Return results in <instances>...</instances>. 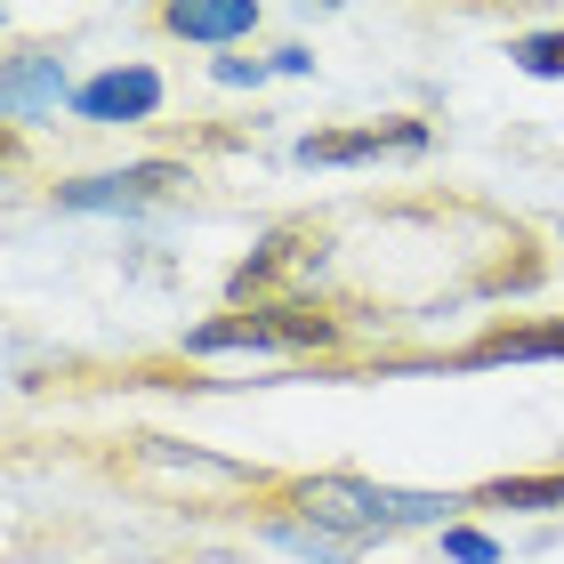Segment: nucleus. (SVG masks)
<instances>
[{
	"label": "nucleus",
	"instance_id": "7",
	"mask_svg": "<svg viewBox=\"0 0 564 564\" xmlns=\"http://www.w3.org/2000/svg\"><path fill=\"white\" fill-rule=\"evenodd\" d=\"M468 371L484 364H564V323H524V330H492V339H476L459 355Z\"/></svg>",
	"mask_w": 564,
	"mask_h": 564
},
{
	"label": "nucleus",
	"instance_id": "12",
	"mask_svg": "<svg viewBox=\"0 0 564 564\" xmlns=\"http://www.w3.org/2000/svg\"><path fill=\"white\" fill-rule=\"evenodd\" d=\"M444 556L452 564H500V541L476 532V524H444Z\"/></svg>",
	"mask_w": 564,
	"mask_h": 564
},
{
	"label": "nucleus",
	"instance_id": "2",
	"mask_svg": "<svg viewBox=\"0 0 564 564\" xmlns=\"http://www.w3.org/2000/svg\"><path fill=\"white\" fill-rule=\"evenodd\" d=\"M339 330H330L323 315H299V306H242V315H218L186 330L194 355H226V347H250V355H274V347H330Z\"/></svg>",
	"mask_w": 564,
	"mask_h": 564
},
{
	"label": "nucleus",
	"instance_id": "8",
	"mask_svg": "<svg viewBox=\"0 0 564 564\" xmlns=\"http://www.w3.org/2000/svg\"><path fill=\"white\" fill-rule=\"evenodd\" d=\"M57 89H65L57 57H41V48H17V57H9V82H0V106L24 121V113L41 106V97H57Z\"/></svg>",
	"mask_w": 564,
	"mask_h": 564
},
{
	"label": "nucleus",
	"instance_id": "10",
	"mask_svg": "<svg viewBox=\"0 0 564 564\" xmlns=\"http://www.w3.org/2000/svg\"><path fill=\"white\" fill-rule=\"evenodd\" d=\"M484 508H564V468L556 476H500L476 492Z\"/></svg>",
	"mask_w": 564,
	"mask_h": 564
},
{
	"label": "nucleus",
	"instance_id": "4",
	"mask_svg": "<svg viewBox=\"0 0 564 564\" xmlns=\"http://www.w3.org/2000/svg\"><path fill=\"white\" fill-rule=\"evenodd\" d=\"M420 145H427V121H364V130L299 138V162L306 170H339V162H379V153H420Z\"/></svg>",
	"mask_w": 564,
	"mask_h": 564
},
{
	"label": "nucleus",
	"instance_id": "11",
	"mask_svg": "<svg viewBox=\"0 0 564 564\" xmlns=\"http://www.w3.org/2000/svg\"><path fill=\"white\" fill-rule=\"evenodd\" d=\"M508 57H517L532 82H564V33H532V41L508 48Z\"/></svg>",
	"mask_w": 564,
	"mask_h": 564
},
{
	"label": "nucleus",
	"instance_id": "13",
	"mask_svg": "<svg viewBox=\"0 0 564 564\" xmlns=\"http://www.w3.org/2000/svg\"><path fill=\"white\" fill-rule=\"evenodd\" d=\"M218 82H226V89H242V82H267V65H259V57H218Z\"/></svg>",
	"mask_w": 564,
	"mask_h": 564
},
{
	"label": "nucleus",
	"instance_id": "1",
	"mask_svg": "<svg viewBox=\"0 0 564 564\" xmlns=\"http://www.w3.org/2000/svg\"><path fill=\"white\" fill-rule=\"evenodd\" d=\"M452 508L459 500H444V492H395V484H364V476H306L299 484V517L339 532V541H355V549L388 541V532H403V524H444Z\"/></svg>",
	"mask_w": 564,
	"mask_h": 564
},
{
	"label": "nucleus",
	"instance_id": "6",
	"mask_svg": "<svg viewBox=\"0 0 564 564\" xmlns=\"http://www.w3.org/2000/svg\"><path fill=\"white\" fill-rule=\"evenodd\" d=\"M162 24L177 41H242L259 33V0H177Z\"/></svg>",
	"mask_w": 564,
	"mask_h": 564
},
{
	"label": "nucleus",
	"instance_id": "5",
	"mask_svg": "<svg viewBox=\"0 0 564 564\" xmlns=\"http://www.w3.org/2000/svg\"><path fill=\"white\" fill-rule=\"evenodd\" d=\"M153 106H162V73L153 65H113V73L73 89V113L82 121H145Z\"/></svg>",
	"mask_w": 564,
	"mask_h": 564
},
{
	"label": "nucleus",
	"instance_id": "3",
	"mask_svg": "<svg viewBox=\"0 0 564 564\" xmlns=\"http://www.w3.org/2000/svg\"><path fill=\"white\" fill-rule=\"evenodd\" d=\"M194 177L177 162H138V170H106V177H73L57 186L65 210H153V202H177Z\"/></svg>",
	"mask_w": 564,
	"mask_h": 564
},
{
	"label": "nucleus",
	"instance_id": "9",
	"mask_svg": "<svg viewBox=\"0 0 564 564\" xmlns=\"http://www.w3.org/2000/svg\"><path fill=\"white\" fill-rule=\"evenodd\" d=\"M267 541H274V549H291V556H315V564H355V556H364L355 541H339V532H323V524H306V517L267 524Z\"/></svg>",
	"mask_w": 564,
	"mask_h": 564
}]
</instances>
